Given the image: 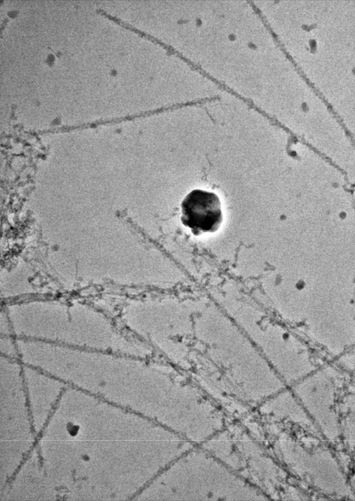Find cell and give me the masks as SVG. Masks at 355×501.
<instances>
[{"label": "cell", "instance_id": "6da1fadb", "mask_svg": "<svg viewBox=\"0 0 355 501\" xmlns=\"http://www.w3.org/2000/svg\"><path fill=\"white\" fill-rule=\"evenodd\" d=\"M180 208L182 224L195 235L214 232L222 222L221 202L213 192L193 189L184 198Z\"/></svg>", "mask_w": 355, "mask_h": 501}, {"label": "cell", "instance_id": "7a4b0ae2", "mask_svg": "<svg viewBox=\"0 0 355 501\" xmlns=\"http://www.w3.org/2000/svg\"><path fill=\"white\" fill-rule=\"evenodd\" d=\"M12 336H1L0 338V351L2 356L19 359V354L16 339Z\"/></svg>", "mask_w": 355, "mask_h": 501}]
</instances>
